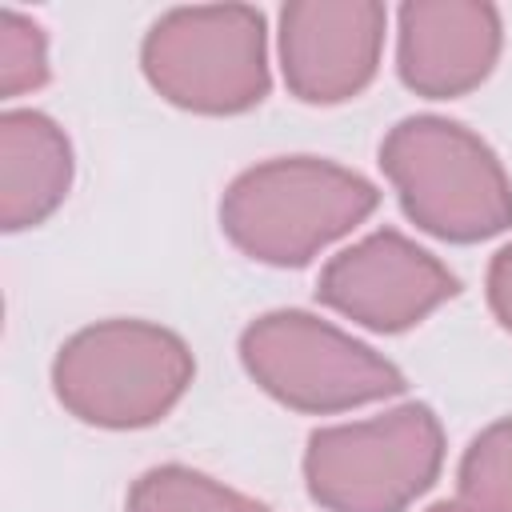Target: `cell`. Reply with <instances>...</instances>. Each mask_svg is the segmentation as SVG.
Segmentation results:
<instances>
[{
    "instance_id": "30bf717a",
    "label": "cell",
    "mask_w": 512,
    "mask_h": 512,
    "mask_svg": "<svg viewBox=\"0 0 512 512\" xmlns=\"http://www.w3.org/2000/svg\"><path fill=\"white\" fill-rule=\"evenodd\" d=\"M72 188V144L64 128L36 108L0 116V228L44 224Z\"/></svg>"
},
{
    "instance_id": "8fae6325",
    "label": "cell",
    "mask_w": 512,
    "mask_h": 512,
    "mask_svg": "<svg viewBox=\"0 0 512 512\" xmlns=\"http://www.w3.org/2000/svg\"><path fill=\"white\" fill-rule=\"evenodd\" d=\"M124 512H268L260 500L184 464L148 468L132 488Z\"/></svg>"
},
{
    "instance_id": "5bb4252c",
    "label": "cell",
    "mask_w": 512,
    "mask_h": 512,
    "mask_svg": "<svg viewBox=\"0 0 512 512\" xmlns=\"http://www.w3.org/2000/svg\"><path fill=\"white\" fill-rule=\"evenodd\" d=\"M488 308L500 320V328L512 332V244L500 248L488 264Z\"/></svg>"
},
{
    "instance_id": "8992f818",
    "label": "cell",
    "mask_w": 512,
    "mask_h": 512,
    "mask_svg": "<svg viewBox=\"0 0 512 512\" xmlns=\"http://www.w3.org/2000/svg\"><path fill=\"white\" fill-rule=\"evenodd\" d=\"M240 364L272 400L308 416L348 412L408 388L392 360L304 308L256 316L240 332Z\"/></svg>"
},
{
    "instance_id": "5b68a950",
    "label": "cell",
    "mask_w": 512,
    "mask_h": 512,
    "mask_svg": "<svg viewBox=\"0 0 512 512\" xmlns=\"http://www.w3.org/2000/svg\"><path fill=\"white\" fill-rule=\"evenodd\" d=\"M444 464V428L428 404H400L372 420L316 428L304 484L324 512H404Z\"/></svg>"
},
{
    "instance_id": "7a4b0ae2",
    "label": "cell",
    "mask_w": 512,
    "mask_h": 512,
    "mask_svg": "<svg viewBox=\"0 0 512 512\" xmlns=\"http://www.w3.org/2000/svg\"><path fill=\"white\" fill-rule=\"evenodd\" d=\"M380 168L404 216L448 244H480L512 228V180L500 156L464 124L404 116L380 144Z\"/></svg>"
},
{
    "instance_id": "7c38bea8",
    "label": "cell",
    "mask_w": 512,
    "mask_h": 512,
    "mask_svg": "<svg viewBox=\"0 0 512 512\" xmlns=\"http://www.w3.org/2000/svg\"><path fill=\"white\" fill-rule=\"evenodd\" d=\"M456 500L468 512H512V416L472 436L456 468Z\"/></svg>"
},
{
    "instance_id": "6da1fadb",
    "label": "cell",
    "mask_w": 512,
    "mask_h": 512,
    "mask_svg": "<svg viewBox=\"0 0 512 512\" xmlns=\"http://www.w3.org/2000/svg\"><path fill=\"white\" fill-rule=\"evenodd\" d=\"M380 192L360 172L320 156H276L244 168L220 196L224 236L256 264L300 268L364 224Z\"/></svg>"
},
{
    "instance_id": "9c48e42d",
    "label": "cell",
    "mask_w": 512,
    "mask_h": 512,
    "mask_svg": "<svg viewBox=\"0 0 512 512\" xmlns=\"http://www.w3.org/2000/svg\"><path fill=\"white\" fill-rule=\"evenodd\" d=\"M504 24L484 0H408L396 12V72L428 100H456L488 80Z\"/></svg>"
},
{
    "instance_id": "4fadbf2b",
    "label": "cell",
    "mask_w": 512,
    "mask_h": 512,
    "mask_svg": "<svg viewBox=\"0 0 512 512\" xmlns=\"http://www.w3.org/2000/svg\"><path fill=\"white\" fill-rule=\"evenodd\" d=\"M48 80V40L36 20L0 8V96H24Z\"/></svg>"
},
{
    "instance_id": "277c9868",
    "label": "cell",
    "mask_w": 512,
    "mask_h": 512,
    "mask_svg": "<svg viewBox=\"0 0 512 512\" xmlns=\"http://www.w3.org/2000/svg\"><path fill=\"white\" fill-rule=\"evenodd\" d=\"M144 80L176 108L236 116L268 88V24L248 4H200L164 12L140 44Z\"/></svg>"
},
{
    "instance_id": "ba28073f",
    "label": "cell",
    "mask_w": 512,
    "mask_h": 512,
    "mask_svg": "<svg viewBox=\"0 0 512 512\" xmlns=\"http://www.w3.org/2000/svg\"><path fill=\"white\" fill-rule=\"evenodd\" d=\"M388 12L376 0H292L280 8L284 84L304 104L360 96L384 52Z\"/></svg>"
},
{
    "instance_id": "52a82bcc",
    "label": "cell",
    "mask_w": 512,
    "mask_h": 512,
    "mask_svg": "<svg viewBox=\"0 0 512 512\" xmlns=\"http://www.w3.org/2000/svg\"><path fill=\"white\" fill-rule=\"evenodd\" d=\"M460 292V280L396 228H376L336 252L320 280V304L372 332H404Z\"/></svg>"
},
{
    "instance_id": "9a60e30c",
    "label": "cell",
    "mask_w": 512,
    "mask_h": 512,
    "mask_svg": "<svg viewBox=\"0 0 512 512\" xmlns=\"http://www.w3.org/2000/svg\"><path fill=\"white\" fill-rule=\"evenodd\" d=\"M428 512H468V508H464L460 500H440V504H432Z\"/></svg>"
},
{
    "instance_id": "3957f363",
    "label": "cell",
    "mask_w": 512,
    "mask_h": 512,
    "mask_svg": "<svg viewBox=\"0 0 512 512\" xmlns=\"http://www.w3.org/2000/svg\"><path fill=\"white\" fill-rule=\"evenodd\" d=\"M196 376L188 344L148 320H100L52 360L56 400L92 428L132 432L164 420Z\"/></svg>"
}]
</instances>
